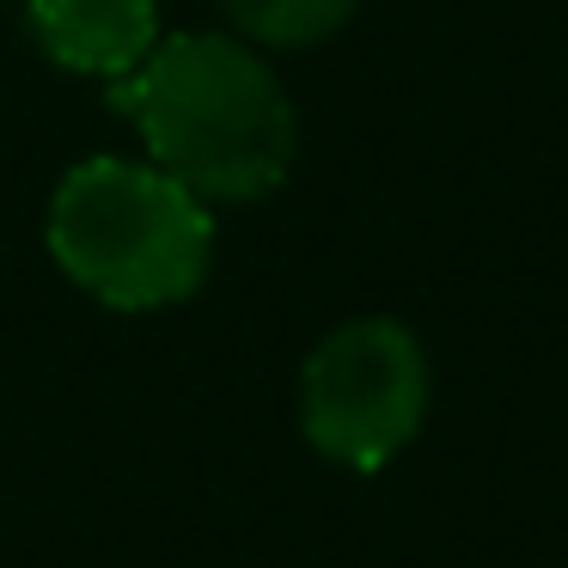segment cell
Masks as SVG:
<instances>
[{
    "label": "cell",
    "instance_id": "6da1fadb",
    "mask_svg": "<svg viewBox=\"0 0 568 568\" xmlns=\"http://www.w3.org/2000/svg\"><path fill=\"white\" fill-rule=\"evenodd\" d=\"M111 104L148 141V160L202 202H263L294 172L300 111L245 38H160L135 74L111 80Z\"/></svg>",
    "mask_w": 568,
    "mask_h": 568
},
{
    "label": "cell",
    "instance_id": "7a4b0ae2",
    "mask_svg": "<svg viewBox=\"0 0 568 568\" xmlns=\"http://www.w3.org/2000/svg\"><path fill=\"white\" fill-rule=\"evenodd\" d=\"M50 257L111 312H160L202 287L214 214L153 160H80L50 202Z\"/></svg>",
    "mask_w": 568,
    "mask_h": 568
},
{
    "label": "cell",
    "instance_id": "3957f363",
    "mask_svg": "<svg viewBox=\"0 0 568 568\" xmlns=\"http://www.w3.org/2000/svg\"><path fill=\"white\" fill-rule=\"evenodd\" d=\"M428 416V355L397 318H348L306 355L300 428L331 465L379 470Z\"/></svg>",
    "mask_w": 568,
    "mask_h": 568
},
{
    "label": "cell",
    "instance_id": "277c9868",
    "mask_svg": "<svg viewBox=\"0 0 568 568\" xmlns=\"http://www.w3.org/2000/svg\"><path fill=\"white\" fill-rule=\"evenodd\" d=\"M26 31L55 68L123 80L160 43V0H19Z\"/></svg>",
    "mask_w": 568,
    "mask_h": 568
},
{
    "label": "cell",
    "instance_id": "5b68a950",
    "mask_svg": "<svg viewBox=\"0 0 568 568\" xmlns=\"http://www.w3.org/2000/svg\"><path fill=\"white\" fill-rule=\"evenodd\" d=\"M361 0H221L233 31L257 50H312L355 19Z\"/></svg>",
    "mask_w": 568,
    "mask_h": 568
}]
</instances>
